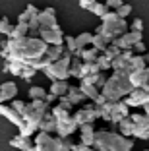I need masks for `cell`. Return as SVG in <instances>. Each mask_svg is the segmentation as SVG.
<instances>
[{"label":"cell","mask_w":149,"mask_h":151,"mask_svg":"<svg viewBox=\"0 0 149 151\" xmlns=\"http://www.w3.org/2000/svg\"><path fill=\"white\" fill-rule=\"evenodd\" d=\"M72 116H74V120L78 122V126L93 124V122L99 118V114H97V109L93 107V105H85V107H81L79 111H76Z\"/></svg>","instance_id":"7"},{"label":"cell","mask_w":149,"mask_h":151,"mask_svg":"<svg viewBox=\"0 0 149 151\" xmlns=\"http://www.w3.org/2000/svg\"><path fill=\"white\" fill-rule=\"evenodd\" d=\"M93 103H95V107H101V105H105V103H107V97H105L103 93H99V95H97V99H95Z\"/></svg>","instance_id":"52"},{"label":"cell","mask_w":149,"mask_h":151,"mask_svg":"<svg viewBox=\"0 0 149 151\" xmlns=\"http://www.w3.org/2000/svg\"><path fill=\"white\" fill-rule=\"evenodd\" d=\"M118 128H120V136H124V138H128V136H132V134H134V122L130 120V116H128V118H124L122 122H120Z\"/></svg>","instance_id":"31"},{"label":"cell","mask_w":149,"mask_h":151,"mask_svg":"<svg viewBox=\"0 0 149 151\" xmlns=\"http://www.w3.org/2000/svg\"><path fill=\"white\" fill-rule=\"evenodd\" d=\"M132 91H134V87H132V83H130V70L112 72V76L107 80V83L103 85V89H101V93L105 95L107 101H110V103L122 101Z\"/></svg>","instance_id":"1"},{"label":"cell","mask_w":149,"mask_h":151,"mask_svg":"<svg viewBox=\"0 0 149 151\" xmlns=\"http://www.w3.org/2000/svg\"><path fill=\"white\" fill-rule=\"evenodd\" d=\"M23 66L25 64H22V62H6L4 64V70L2 72H6V74H12V76H22V70H23Z\"/></svg>","instance_id":"27"},{"label":"cell","mask_w":149,"mask_h":151,"mask_svg":"<svg viewBox=\"0 0 149 151\" xmlns=\"http://www.w3.org/2000/svg\"><path fill=\"white\" fill-rule=\"evenodd\" d=\"M27 35H29V27H27V23H16L12 35L6 37V39H23V37H27Z\"/></svg>","instance_id":"24"},{"label":"cell","mask_w":149,"mask_h":151,"mask_svg":"<svg viewBox=\"0 0 149 151\" xmlns=\"http://www.w3.org/2000/svg\"><path fill=\"white\" fill-rule=\"evenodd\" d=\"M64 52H66L64 45H58V47H48L45 54H47V58L50 60V64H53V62H56V60H60V58L64 56Z\"/></svg>","instance_id":"22"},{"label":"cell","mask_w":149,"mask_h":151,"mask_svg":"<svg viewBox=\"0 0 149 151\" xmlns=\"http://www.w3.org/2000/svg\"><path fill=\"white\" fill-rule=\"evenodd\" d=\"M39 132H47V134L56 132V118H54V114L50 111L43 116V120H41V124H39Z\"/></svg>","instance_id":"15"},{"label":"cell","mask_w":149,"mask_h":151,"mask_svg":"<svg viewBox=\"0 0 149 151\" xmlns=\"http://www.w3.org/2000/svg\"><path fill=\"white\" fill-rule=\"evenodd\" d=\"M141 56H143V60H145V64H147V66H149V52H145V54H141Z\"/></svg>","instance_id":"57"},{"label":"cell","mask_w":149,"mask_h":151,"mask_svg":"<svg viewBox=\"0 0 149 151\" xmlns=\"http://www.w3.org/2000/svg\"><path fill=\"white\" fill-rule=\"evenodd\" d=\"M95 2H97V0H79V6H81V8H85V10H89L93 4H95Z\"/></svg>","instance_id":"53"},{"label":"cell","mask_w":149,"mask_h":151,"mask_svg":"<svg viewBox=\"0 0 149 151\" xmlns=\"http://www.w3.org/2000/svg\"><path fill=\"white\" fill-rule=\"evenodd\" d=\"M72 147H74L72 138H60V151H72Z\"/></svg>","instance_id":"45"},{"label":"cell","mask_w":149,"mask_h":151,"mask_svg":"<svg viewBox=\"0 0 149 151\" xmlns=\"http://www.w3.org/2000/svg\"><path fill=\"white\" fill-rule=\"evenodd\" d=\"M79 70H81V60L76 56H72V62H70V76L78 78L79 80Z\"/></svg>","instance_id":"36"},{"label":"cell","mask_w":149,"mask_h":151,"mask_svg":"<svg viewBox=\"0 0 149 151\" xmlns=\"http://www.w3.org/2000/svg\"><path fill=\"white\" fill-rule=\"evenodd\" d=\"M112 112L120 114L122 118H128V116H130V107H128L124 101H116V103H112Z\"/></svg>","instance_id":"32"},{"label":"cell","mask_w":149,"mask_h":151,"mask_svg":"<svg viewBox=\"0 0 149 151\" xmlns=\"http://www.w3.org/2000/svg\"><path fill=\"white\" fill-rule=\"evenodd\" d=\"M122 4H124L122 0H107V2H105V6H107V8H109V10L112 8L114 12H116V10H118V8H120Z\"/></svg>","instance_id":"46"},{"label":"cell","mask_w":149,"mask_h":151,"mask_svg":"<svg viewBox=\"0 0 149 151\" xmlns=\"http://www.w3.org/2000/svg\"><path fill=\"white\" fill-rule=\"evenodd\" d=\"M35 74H37V70L35 68H31V66H23V70H22V76H19V78H22V80H33V78H35Z\"/></svg>","instance_id":"39"},{"label":"cell","mask_w":149,"mask_h":151,"mask_svg":"<svg viewBox=\"0 0 149 151\" xmlns=\"http://www.w3.org/2000/svg\"><path fill=\"white\" fill-rule=\"evenodd\" d=\"M91 47L97 50V52H105V50H107V47H109V43L105 41V37H101V35H97V33H93Z\"/></svg>","instance_id":"29"},{"label":"cell","mask_w":149,"mask_h":151,"mask_svg":"<svg viewBox=\"0 0 149 151\" xmlns=\"http://www.w3.org/2000/svg\"><path fill=\"white\" fill-rule=\"evenodd\" d=\"M64 41H66V49H68V52L74 54L76 50H78V45H76V37L66 35V37H64Z\"/></svg>","instance_id":"42"},{"label":"cell","mask_w":149,"mask_h":151,"mask_svg":"<svg viewBox=\"0 0 149 151\" xmlns=\"http://www.w3.org/2000/svg\"><path fill=\"white\" fill-rule=\"evenodd\" d=\"M140 41H143V33L140 31H126L122 37H118V39H114L112 45H116L120 50H126V49H132L136 43H140Z\"/></svg>","instance_id":"9"},{"label":"cell","mask_w":149,"mask_h":151,"mask_svg":"<svg viewBox=\"0 0 149 151\" xmlns=\"http://www.w3.org/2000/svg\"><path fill=\"white\" fill-rule=\"evenodd\" d=\"M66 97H68V101H70L72 105H81L83 101H87V99L83 97V93L79 91L78 85H70V87H68V93H66Z\"/></svg>","instance_id":"19"},{"label":"cell","mask_w":149,"mask_h":151,"mask_svg":"<svg viewBox=\"0 0 149 151\" xmlns=\"http://www.w3.org/2000/svg\"><path fill=\"white\" fill-rule=\"evenodd\" d=\"M130 31H140V33H143V22H141L140 18H136L134 22H132V29Z\"/></svg>","instance_id":"47"},{"label":"cell","mask_w":149,"mask_h":151,"mask_svg":"<svg viewBox=\"0 0 149 151\" xmlns=\"http://www.w3.org/2000/svg\"><path fill=\"white\" fill-rule=\"evenodd\" d=\"M50 112L54 114L56 122H58V120H66V118H70V116H72V112H70V111H66V109H64V107H60V105H54Z\"/></svg>","instance_id":"34"},{"label":"cell","mask_w":149,"mask_h":151,"mask_svg":"<svg viewBox=\"0 0 149 151\" xmlns=\"http://www.w3.org/2000/svg\"><path fill=\"white\" fill-rule=\"evenodd\" d=\"M10 107H12L14 111H16L19 116H22V112L25 111V107H27V103H25V101H19V99H14V101L10 103Z\"/></svg>","instance_id":"40"},{"label":"cell","mask_w":149,"mask_h":151,"mask_svg":"<svg viewBox=\"0 0 149 151\" xmlns=\"http://www.w3.org/2000/svg\"><path fill=\"white\" fill-rule=\"evenodd\" d=\"M99 66L97 62H81V70H79V81L87 78V76H93V74H99Z\"/></svg>","instance_id":"20"},{"label":"cell","mask_w":149,"mask_h":151,"mask_svg":"<svg viewBox=\"0 0 149 151\" xmlns=\"http://www.w3.org/2000/svg\"><path fill=\"white\" fill-rule=\"evenodd\" d=\"M27 22H29V16H27L25 12H22L18 16V23H27Z\"/></svg>","instance_id":"55"},{"label":"cell","mask_w":149,"mask_h":151,"mask_svg":"<svg viewBox=\"0 0 149 151\" xmlns=\"http://www.w3.org/2000/svg\"><path fill=\"white\" fill-rule=\"evenodd\" d=\"M145 151H149V149H145Z\"/></svg>","instance_id":"59"},{"label":"cell","mask_w":149,"mask_h":151,"mask_svg":"<svg viewBox=\"0 0 149 151\" xmlns=\"http://www.w3.org/2000/svg\"><path fill=\"white\" fill-rule=\"evenodd\" d=\"M145 68H147V64H145L143 56L141 54H134L130 60V70L134 72V70H145Z\"/></svg>","instance_id":"33"},{"label":"cell","mask_w":149,"mask_h":151,"mask_svg":"<svg viewBox=\"0 0 149 151\" xmlns=\"http://www.w3.org/2000/svg\"><path fill=\"white\" fill-rule=\"evenodd\" d=\"M130 120L134 122V124H149V118L145 114H140V112H134V114H130Z\"/></svg>","instance_id":"43"},{"label":"cell","mask_w":149,"mask_h":151,"mask_svg":"<svg viewBox=\"0 0 149 151\" xmlns=\"http://www.w3.org/2000/svg\"><path fill=\"white\" fill-rule=\"evenodd\" d=\"M68 87H70V83H68V81H53V83H50V91H48V93L56 95V97L60 99V97H64V95L68 93Z\"/></svg>","instance_id":"21"},{"label":"cell","mask_w":149,"mask_h":151,"mask_svg":"<svg viewBox=\"0 0 149 151\" xmlns=\"http://www.w3.org/2000/svg\"><path fill=\"white\" fill-rule=\"evenodd\" d=\"M79 91L83 93V97L87 99V101H95L97 99V95L101 93L99 91V87H95V85H91V83H87V81H79Z\"/></svg>","instance_id":"17"},{"label":"cell","mask_w":149,"mask_h":151,"mask_svg":"<svg viewBox=\"0 0 149 151\" xmlns=\"http://www.w3.org/2000/svg\"><path fill=\"white\" fill-rule=\"evenodd\" d=\"M27 95H29L31 101H43L45 95H47V91H45L41 85H31V87H29V93H27Z\"/></svg>","instance_id":"30"},{"label":"cell","mask_w":149,"mask_h":151,"mask_svg":"<svg viewBox=\"0 0 149 151\" xmlns=\"http://www.w3.org/2000/svg\"><path fill=\"white\" fill-rule=\"evenodd\" d=\"M128 107H143L145 103H149V81L143 83L141 87H136L128 97L122 99Z\"/></svg>","instance_id":"6"},{"label":"cell","mask_w":149,"mask_h":151,"mask_svg":"<svg viewBox=\"0 0 149 151\" xmlns=\"http://www.w3.org/2000/svg\"><path fill=\"white\" fill-rule=\"evenodd\" d=\"M39 29H54L58 27V22H56V12L54 8H45L39 12Z\"/></svg>","instance_id":"10"},{"label":"cell","mask_w":149,"mask_h":151,"mask_svg":"<svg viewBox=\"0 0 149 151\" xmlns=\"http://www.w3.org/2000/svg\"><path fill=\"white\" fill-rule=\"evenodd\" d=\"M91 41H93V33H89V31H83V33H79V35L76 37L78 49H87V47H91Z\"/></svg>","instance_id":"25"},{"label":"cell","mask_w":149,"mask_h":151,"mask_svg":"<svg viewBox=\"0 0 149 151\" xmlns=\"http://www.w3.org/2000/svg\"><path fill=\"white\" fill-rule=\"evenodd\" d=\"M132 147L134 142L120 134H114L105 128L95 132V143H93L95 151H132Z\"/></svg>","instance_id":"2"},{"label":"cell","mask_w":149,"mask_h":151,"mask_svg":"<svg viewBox=\"0 0 149 151\" xmlns=\"http://www.w3.org/2000/svg\"><path fill=\"white\" fill-rule=\"evenodd\" d=\"M110 68H112L114 72H118V70H130V60H128V58L124 56L122 52H120L118 56H116L112 62H110ZM130 72H132V70H130Z\"/></svg>","instance_id":"23"},{"label":"cell","mask_w":149,"mask_h":151,"mask_svg":"<svg viewBox=\"0 0 149 151\" xmlns=\"http://www.w3.org/2000/svg\"><path fill=\"white\" fill-rule=\"evenodd\" d=\"M145 70H147V76H149V66H147V68H145Z\"/></svg>","instance_id":"58"},{"label":"cell","mask_w":149,"mask_h":151,"mask_svg":"<svg viewBox=\"0 0 149 151\" xmlns=\"http://www.w3.org/2000/svg\"><path fill=\"white\" fill-rule=\"evenodd\" d=\"M70 62H72V54L66 50L60 60L48 64L43 72L50 81H68V78H70Z\"/></svg>","instance_id":"4"},{"label":"cell","mask_w":149,"mask_h":151,"mask_svg":"<svg viewBox=\"0 0 149 151\" xmlns=\"http://www.w3.org/2000/svg\"><path fill=\"white\" fill-rule=\"evenodd\" d=\"M35 149L37 151H60V138H53L47 132H37L35 136Z\"/></svg>","instance_id":"5"},{"label":"cell","mask_w":149,"mask_h":151,"mask_svg":"<svg viewBox=\"0 0 149 151\" xmlns=\"http://www.w3.org/2000/svg\"><path fill=\"white\" fill-rule=\"evenodd\" d=\"M43 101L47 103V105H50V103L58 101V97H56V95H53V93H47V95H45V99H43Z\"/></svg>","instance_id":"54"},{"label":"cell","mask_w":149,"mask_h":151,"mask_svg":"<svg viewBox=\"0 0 149 151\" xmlns=\"http://www.w3.org/2000/svg\"><path fill=\"white\" fill-rule=\"evenodd\" d=\"M18 95V85L14 81H4L0 85V105H4L6 101H14Z\"/></svg>","instance_id":"12"},{"label":"cell","mask_w":149,"mask_h":151,"mask_svg":"<svg viewBox=\"0 0 149 151\" xmlns=\"http://www.w3.org/2000/svg\"><path fill=\"white\" fill-rule=\"evenodd\" d=\"M143 114L149 118V103H145V105H143Z\"/></svg>","instance_id":"56"},{"label":"cell","mask_w":149,"mask_h":151,"mask_svg":"<svg viewBox=\"0 0 149 151\" xmlns=\"http://www.w3.org/2000/svg\"><path fill=\"white\" fill-rule=\"evenodd\" d=\"M93 151H95V149H93Z\"/></svg>","instance_id":"60"},{"label":"cell","mask_w":149,"mask_h":151,"mask_svg":"<svg viewBox=\"0 0 149 151\" xmlns=\"http://www.w3.org/2000/svg\"><path fill=\"white\" fill-rule=\"evenodd\" d=\"M0 114L4 116L6 120H10L12 124H16V126L22 124V116H19L18 112L14 111V109L10 107V105H0Z\"/></svg>","instance_id":"18"},{"label":"cell","mask_w":149,"mask_h":151,"mask_svg":"<svg viewBox=\"0 0 149 151\" xmlns=\"http://www.w3.org/2000/svg\"><path fill=\"white\" fill-rule=\"evenodd\" d=\"M132 49H134V52H136V54H145V45H143V41L136 43L134 47H132Z\"/></svg>","instance_id":"50"},{"label":"cell","mask_w":149,"mask_h":151,"mask_svg":"<svg viewBox=\"0 0 149 151\" xmlns=\"http://www.w3.org/2000/svg\"><path fill=\"white\" fill-rule=\"evenodd\" d=\"M97 109V114H99V118L107 120V122H110V112H112V103L107 101L105 105H101V107H95Z\"/></svg>","instance_id":"28"},{"label":"cell","mask_w":149,"mask_h":151,"mask_svg":"<svg viewBox=\"0 0 149 151\" xmlns=\"http://www.w3.org/2000/svg\"><path fill=\"white\" fill-rule=\"evenodd\" d=\"M130 12H132V6H130V4H122L118 10H116V14H118V18H122V19H126L128 16H130Z\"/></svg>","instance_id":"44"},{"label":"cell","mask_w":149,"mask_h":151,"mask_svg":"<svg viewBox=\"0 0 149 151\" xmlns=\"http://www.w3.org/2000/svg\"><path fill=\"white\" fill-rule=\"evenodd\" d=\"M72 151H93V147H89V145H83V143H74Z\"/></svg>","instance_id":"51"},{"label":"cell","mask_w":149,"mask_h":151,"mask_svg":"<svg viewBox=\"0 0 149 151\" xmlns=\"http://www.w3.org/2000/svg\"><path fill=\"white\" fill-rule=\"evenodd\" d=\"M101 25L97 27V35H101V37H105V41L107 43H112L114 39H118V37H122L124 33L128 31V22L126 19H122V18H118V14L114 12V10H109V12L105 14L101 18Z\"/></svg>","instance_id":"3"},{"label":"cell","mask_w":149,"mask_h":151,"mask_svg":"<svg viewBox=\"0 0 149 151\" xmlns=\"http://www.w3.org/2000/svg\"><path fill=\"white\" fill-rule=\"evenodd\" d=\"M78 132H79V143L93 147V143H95V132H97V130L93 128V124H83V126H79Z\"/></svg>","instance_id":"13"},{"label":"cell","mask_w":149,"mask_h":151,"mask_svg":"<svg viewBox=\"0 0 149 151\" xmlns=\"http://www.w3.org/2000/svg\"><path fill=\"white\" fill-rule=\"evenodd\" d=\"M89 10H91V12L95 14L97 18H103V16H105V14L109 12V8H107L105 4H101V2H95V4H93V6H91Z\"/></svg>","instance_id":"38"},{"label":"cell","mask_w":149,"mask_h":151,"mask_svg":"<svg viewBox=\"0 0 149 151\" xmlns=\"http://www.w3.org/2000/svg\"><path fill=\"white\" fill-rule=\"evenodd\" d=\"M134 138L137 139H149V124H134Z\"/></svg>","instance_id":"26"},{"label":"cell","mask_w":149,"mask_h":151,"mask_svg":"<svg viewBox=\"0 0 149 151\" xmlns=\"http://www.w3.org/2000/svg\"><path fill=\"white\" fill-rule=\"evenodd\" d=\"M39 39L45 41L48 47H58V45H64V33H62L60 27H54V29H39Z\"/></svg>","instance_id":"8"},{"label":"cell","mask_w":149,"mask_h":151,"mask_svg":"<svg viewBox=\"0 0 149 151\" xmlns=\"http://www.w3.org/2000/svg\"><path fill=\"white\" fill-rule=\"evenodd\" d=\"M149 81V76H147V70H134L130 72V83L132 87H141L143 83H147Z\"/></svg>","instance_id":"16"},{"label":"cell","mask_w":149,"mask_h":151,"mask_svg":"<svg viewBox=\"0 0 149 151\" xmlns=\"http://www.w3.org/2000/svg\"><path fill=\"white\" fill-rule=\"evenodd\" d=\"M10 145L16 147V149H19V151H37L35 149V142H33L31 138H23V136H19V134L10 139Z\"/></svg>","instance_id":"14"},{"label":"cell","mask_w":149,"mask_h":151,"mask_svg":"<svg viewBox=\"0 0 149 151\" xmlns=\"http://www.w3.org/2000/svg\"><path fill=\"white\" fill-rule=\"evenodd\" d=\"M79 126L78 122L74 120V116H70V118H66V120H58L56 122V134H58V138H70L74 132H78Z\"/></svg>","instance_id":"11"},{"label":"cell","mask_w":149,"mask_h":151,"mask_svg":"<svg viewBox=\"0 0 149 151\" xmlns=\"http://www.w3.org/2000/svg\"><path fill=\"white\" fill-rule=\"evenodd\" d=\"M14 31V23H10L8 18H0V35L10 37Z\"/></svg>","instance_id":"35"},{"label":"cell","mask_w":149,"mask_h":151,"mask_svg":"<svg viewBox=\"0 0 149 151\" xmlns=\"http://www.w3.org/2000/svg\"><path fill=\"white\" fill-rule=\"evenodd\" d=\"M97 66H99V70H101V72L110 70V60L105 56V54H99V58H97Z\"/></svg>","instance_id":"41"},{"label":"cell","mask_w":149,"mask_h":151,"mask_svg":"<svg viewBox=\"0 0 149 151\" xmlns=\"http://www.w3.org/2000/svg\"><path fill=\"white\" fill-rule=\"evenodd\" d=\"M23 12H25L27 16H29V18H33V16H39V10H37V8H35V6H33V4H27Z\"/></svg>","instance_id":"49"},{"label":"cell","mask_w":149,"mask_h":151,"mask_svg":"<svg viewBox=\"0 0 149 151\" xmlns=\"http://www.w3.org/2000/svg\"><path fill=\"white\" fill-rule=\"evenodd\" d=\"M120 52H122V50H120L118 47H116V45H112V43H110L109 47H107V50H105V52H103V54H105V56L109 58L110 62H112V60H114V58H116V56H118Z\"/></svg>","instance_id":"37"},{"label":"cell","mask_w":149,"mask_h":151,"mask_svg":"<svg viewBox=\"0 0 149 151\" xmlns=\"http://www.w3.org/2000/svg\"><path fill=\"white\" fill-rule=\"evenodd\" d=\"M58 105H60V107H64L66 111H72V107H74V105H72V103L68 101V97H66V95H64V97H60V99H58Z\"/></svg>","instance_id":"48"}]
</instances>
